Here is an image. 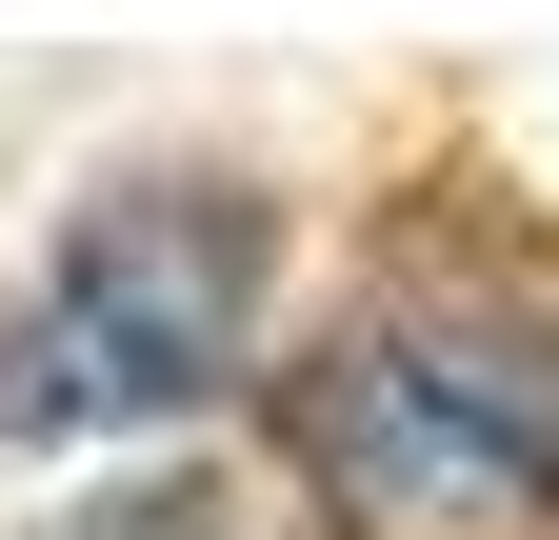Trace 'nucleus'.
Wrapping results in <instances>:
<instances>
[{
    "label": "nucleus",
    "mask_w": 559,
    "mask_h": 540,
    "mask_svg": "<svg viewBox=\"0 0 559 540\" xmlns=\"http://www.w3.org/2000/svg\"><path fill=\"white\" fill-rule=\"evenodd\" d=\"M240 341H260V200L240 180H120L0 301V460L180 421V400L240 380Z\"/></svg>",
    "instance_id": "2"
},
{
    "label": "nucleus",
    "mask_w": 559,
    "mask_h": 540,
    "mask_svg": "<svg viewBox=\"0 0 559 540\" xmlns=\"http://www.w3.org/2000/svg\"><path fill=\"white\" fill-rule=\"evenodd\" d=\"M300 460L360 540H559V301L380 281L300 361Z\"/></svg>",
    "instance_id": "1"
},
{
    "label": "nucleus",
    "mask_w": 559,
    "mask_h": 540,
    "mask_svg": "<svg viewBox=\"0 0 559 540\" xmlns=\"http://www.w3.org/2000/svg\"><path fill=\"white\" fill-rule=\"evenodd\" d=\"M60 540H280V520L221 501V481H160V501H100V520H60Z\"/></svg>",
    "instance_id": "3"
}]
</instances>
